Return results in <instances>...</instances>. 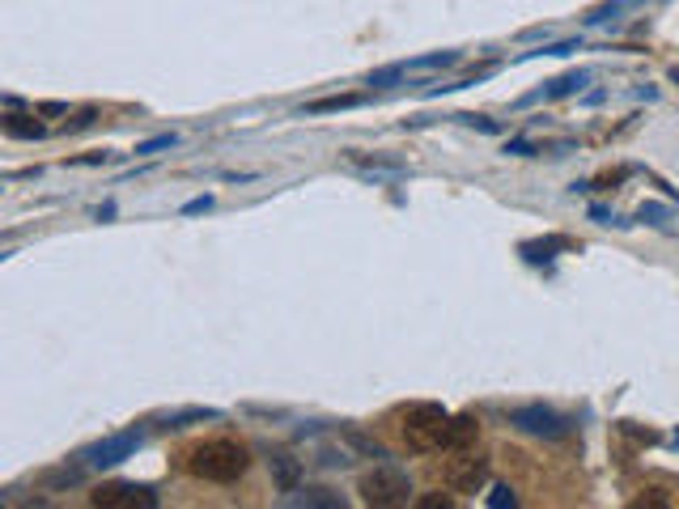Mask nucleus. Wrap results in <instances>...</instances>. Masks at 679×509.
Here are the masks:
<instances>
[{"instance_id": "obj_13", "label": "nucleus", "mask_w": 679, "mask_h": 509, "mask_svg": "<svg viewBox=\"0 0 679 509\" xmlns=\"http://www.w3.org/2000/svg\"><path fill=\"white\" fill-rule=\"evenodd\" d=\"M628 509H671V501H667L662 493H654V488H646V493H637V497L628 501Z\"/></svg>"}, {"instance_id": "obj_6", "label": "nucleus", "mask_w": 679, "mask_h": 509, "mask_svg": "<svg viewBox=\"0 0 679 509\" xmlns=\"http://www.w3.org/2000/svg\"><path fill=\"white\" fill-rule=\"evenodd\" d=\"M514 424L535 433V438H565L569 433V424L548 408H523V412H514Z\"/></svg>"}, {"instance_id": "obj_5", "label": "nucleus", "mask_w": 679, "mask_h": 509, "mask_svg": "<svg viewBox=\"0 0 679 509\" xmlns=\"http://www.w3.org/2000/svg\"><path fill=\"white\" fill-rule=\"evenodd\" d=\"M484 479H489V458H480L472 450H463V454H455V458L446 463V484H450L455 493H475Z\"/></svg>"}, {"instance_id": "obj_2", "label": "nucleus", "mask_w": 679, "mask_h": 509, "mask_svg": "<svg viewBox=\"0 0 679 509\" xmlns=\"http://www.w3.org/2000/svg\"><path fill=\"white\" fill-rule=\"evenodd\" d=\"M446 424H450V417H446L442 403H413V408L404 412V442H408V450H416V454L438 450L446 438Z\"/></svg>"}, {"instance_id": "obj_15", "label": "nucleus", "mask_w": 679, "mask_h": 509, "mask_svg": "<svg viewBox=\"0 0 679 509\" xmlns=\"http://www.w3.org/2000/svg\"><path fill=\"white\" fill-rule=\"evenodd\" d=\"M413 509H455V501L446 493H425V497H416Z\"/></svg>"}, {"instance_id": "obj_1", "label": "nucleus", "mask_w": 679, "mask_h": 509, "mask_svg": "<svg viewBox=\"0 0 679 509\" xmlns=\"http://www.w3.org/2000/svg\"><path fill=\"white\" fill-rule=\"evenodd\" d=\"M247 463H251L247 446H242V442H230V438L200 442V446L191 450V458H187L191 476L212 479V484H234V479L247 472Z\"/></svg>"}, {"instance_id": "obj_10", "label": "nucleus", "mask_w": 679, "mask_h": 509, "mask_svg": "<svg viewBox=\"0 0 679 509\" xmlns=\"http://www.w3.org/2000/svg\"><path fill=\"white\" fill-rule=\"evenodd\" d=\"M302 509H344V501L331 488H306L302 493Z\"/></svg>"}, {"instance_id": "obj_3", "label": "nucleus", "mask_w": 679, "mask_h": 509, "mask_svg": "<svg viewBox=\"0 0 679 509\" xmlns=\"http://www.w3.org/2000/svg\"><path fill=\"white\" fill-rule=\"evenodd\" d=\"M408 476L395 467H374L370 476L361 479V497L365 509H408Z\"/></svg>"}, {"instance_id": "obj_16", "label": "nucleus", "mask_w": 679, "mask_h": 509, "mask_svg": "<svg viewBox=\"0 0 679 509\" xmlns=\"http://www.w3.org/2000/svg\"><path fill=\"white\" fill-rule=\"evenodd\" d=\"M493 509H514V493H510V488H497V497H493Z\"/></svg>"}, {"instance_id": "obj_7", "label": "nucleus", "mask_w": 679, "mask_h": 509, "mask_svg": "<svg viewBox=\"0 0 679 509\" xmlns=\"http://www.w3.org/2000/svg\"><path fill=\"white\" fill-rule=\"evenodd\" d=\"M475 438H480V420L475 417H450L442 446L450 450V454H463V450H475Z\"/></svg>"}, {"instance_id": "obj_4", "label": "nucleus", "mask_w": 679, "mask_h": 509, "mask_svg": "<svg viewBox=\"0 0 679 509\" xmlns=\"http://www.w3.org/2000/svg\"><path fill=\"white\" fill-rule=\"evenodd\" d=\"M94 509H157V493L145 488V484H128V479H116V484H102L94 488Z\"/></svg>"}, {"instance_id": "obj_8", "label": "nucleus", "mask_w": 679, "mask_h": 509, "mask_svg": "<svg viewBox=\"0 0 679 509\" xmlns=\"http://www.w3.org/2000/svg\"><path fill=\"white\" fill-rule=\"evenodd\" d=\"M136 442H141L136 433H123V438H111V442H102V446H98V450H89V463H102V467H107V463H119L123 454H132V450H136Z\"/></svg>"}, {"instance_id": "obj_17", "label": "nucleus", "mask_w": 679, "mask_h": 509, "mask_svg": "<svg viewBox=\"0 0 679 509\" xmlns=\"http://www.w3.org/2000/svg\"><path fill=\"white\" fill-rule=\"evenodd\" d=\"M166 145H175V136H157V141H149V145H141L136 153H153V150H166Z\"/></svg>"}, {"instance_id": "obj_14", "label": "nucleus", "mask_w": 679, "mask_h": 509, "mask_svg": "<svg viewBox=\"0 0 679 509\" xmlns=\"http://www.w3.org/2000/svg\"><path fill=\"white\" fill-rule=\"evenodd\" d=\"M276 476H281V488H285V493H294V488H297L294 458H285V454H281V458H276Z\"/></svg>"}, {"instance_id": "obj_11", "label": "nucleus", "mask_w": 679, "mask_h": 509, "mask_svg": "<svg viewBox=\"0 0 679 509\" xmlns=\"http://www.w3.org/2000/svg\"><path fill=\"white\" fill-rule=\"evenodd\" d=\"M349 162L353 166H361V170H391V175H399L404 170V162L399 157H361V153H349Z\"/></svg>"}, {"instance_id": "obj_12", "label": "nucleus", "mask_w": 679, "mask_h": 509, "mask_svg": "<svg viewBox=\"0 0 679 509\" xmlns=\"http://www.w3.org/2000/svg\"><path fill=\"white\" fill-rule=\"evenodd\" d=\"M361 102V93H340V98H319V102H310L306 111H344V107H357Z\"/></svg>"}, {"instance_id": "obj_9", "label": "nucleus", "mask_w": 679, "mask_h": 509, "mask_svg": "<svg viewBox=\"0 0 679 509\" xmlns=\"http://www.w3.org/2000/svg\"><path fill=\"white\" fill-rule=\"evenodd\" d=\"M47 128L34 120V115H18V111H9L4 115V136H13V141H39Z\"/></svg>"}]
</instances>
